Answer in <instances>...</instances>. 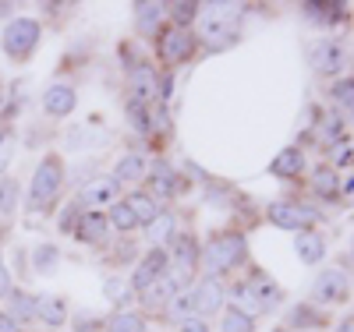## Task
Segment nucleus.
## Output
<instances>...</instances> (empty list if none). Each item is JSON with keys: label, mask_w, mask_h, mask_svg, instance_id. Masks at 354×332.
I'll return each mask as SVG.
<instances>
[{"label": "nucleus", "mask_w": 354, "mask_h": 332, "mask_svg": "<svg viewBox=\"0 0 354 332\" xmlns=\"http://www.w3.org/2000/svg\"><path fill=\"white\" fill-rule=\"evenodd\" d=\"M64 184V166L57 156H46L39 166H36V177H32V188H28V213H43L50 208V202L57 198Z\"/></svg>", "instance_id": "nucleus-1"}, {"label": "nucleus", "mask_w": 354, "mask_h": 332, "mask_svg": "<svg viewBox=\"0 0 354 332\" xmlns=\"http://www.w3.org/2000/svg\"><path fill=\"white\" fill-rule=\"evenodd\" d=\"M39 43V21L36 18H15L8 28H4V36H0V46H4V53L11 60H25V57H32Z\"/></svg>", "instance_id": "nucleus-2"}, {"label": "nucleus", "mask_w": 354, "mask_h": 332, "mask_svg": "<svg viewBox=\"0 0 354 332\" xmlns=\"http://www.w3.org/2000/svg\"><path fill=\"white\" fill-rule=\"evenodd\" d=\"M245 258V240L241 237H220L205 248V268L209 273H227Z\"/></svg>", "instance_id": "nucleus-3"}, {"label": "nucleus", "mask_w": 354, "mask_h": 332, "mask_svg": "<svg viewBox=\"0 0 354 332\" xmlns=\"http://www.w3.org/2000/svg\"><path fill=\"white\" fill-rule=\"evenodd\" d=\"M270 219H273L277 226H283V230H301V226H312V223L319 219V213H315V208H308V205L277 202V205L270 208Z\"/></svg>", "instance_id": "nucleus-4"}, {"label": "nucleus", "mask_w": 354, "mask_h": 332, "mask_svg": "<svg viewBox=\"0 0 354 332\" xmlns=\"http://www.w3.org/2000/svg\"><path fill=\"white\" fill-rule=\"evenodd\" d=\"M312 297L322 300V304H326V300H330V304H337V300H347V276L337 273V268H326V273L315 280Z\"/></svg>", "instance_id": "nucleus-5"}, {"label": "nucleus", "mask_w": 354, "mask_h": 332, "mask_svg": "<svg viewBox=\"0 0 354 332\" xmlns=\"http://www.w3.org/2000/svg\"><path fill=\"white\" fill-rule=\"evenodd\" d=\"M234 18H223V14H205L202 21V36L209 39V46H230L238 43V32H234Z\"/></svg>", "instance_id": "nucleus-6"}, {"label": "nucleus", "mask_w": 354, "mask_h": 332, "mask_svg": "<svg viewBox=\"0 0 354 332\" xmlns=\"http://www.w3.org/2000/svg\"><path fill=\"white\" fill-rule=\"evenodd\" d=\"M312 68L322 71V75H333V71H344L347 68V57L337 43H319L312 50Z\"/></svg>", "instance_id": "nucleus-7"}, {"label": "nucleus", "mask_w": 354, "mask_h": 332, "mask_svg": "<svg viewBox=\"0 0 354 332\" xmlns=\"http://www.w3.org/2000/svg\"><path fill=\"white\" fill-rule=\"evenodd\" d=\"M36 318H43V325H50V329H61V325L68 322V304H64V297H57V293L36 297Z\"/></svg>", "instance_id": "nucleus-8"}, {"label": "nucleus", "mask_w": 354, "mask_h": 332, "mask_svg": "<svg viewBox=\"0 0 354 332\" xmlns=\"http://www.w3.org/2000/svg\"><path fill=\"white\" fill-rule=\"evenodd\" d=\"M192 43H195V39H192L188 28H177V25H174L170 32L163 36V46H160V50H163V60H170V64L185 60V57L192 53Z\"/></svg>", "instance_id": "nucleus-9"}, {"label": "nucleus", "mask_w": 354, "mask_h": 332, "mask_svg": "<svg viewBox=\"0 0 354 332\" xmlns=\"http://www.w3.org/2000/svg\"><path fill=\"white\" fill-rule=\"evenodd\" d=\"M43 110L50 117H68L75 110V92L68 85H50L46 92H43Z\"/></svg>", "instance_id": "nucleus-10"}, {"label": "nucleus", "mask_w": 354, "mask_h": 332, "mask_svg": "<svg viewBox=\"0 0 354 332\" xmlns=\"http://www.w3.org/2000/svg\"><path fill=\"white\" fill-rule=\"evenodd\" d=\"M131 99H135L138 106L156 99V71H153L149 64L135 68V75H131Z\"/></svg>", "instance_id": "nucleus-11"}, {"label": "nucleus", "mask_w": 354, "mask_h": 332, "mask_svg": "<svg viewBox=\"0 0 354 332\" xmlns=\"http://www.w3.org/2000/svg\"><path fill=\"white\" fill-rule=\"evenodd\" d=\"M4 300H8V315H11L18 325L36 318V297H32V293H25V290H11Z\"/></svg>", "instance_id": "nucleus-12"}, {"label": "nucleus", "mask_w": 354, "mask_h": 332, "mask_svg": "<svg viewBox=\"0 0 354 332\" xmlns=\"http://www.w3.org/2000/svg\"><path fill=\"white\" fill-rule=\"evenodd\" d=\"M75 233H78V240H85V244H96V240H103V233H106V216L103 213H82V219L75 223Z\"/></svg>", "instance_id": "nucleus-13"}, {"label": "nucleus", "mask_w": 354, "mask_h": 332, "mask_svg": "<svg viewBox=\"0 0 354 332\" xmlns=\"http://www.w3.org/2000/svg\"><path fill=\"white\" fill-rule=\"evenodd\" d=\"M192 300H195V311H198V315H209V311H216V308L223 304V290H220L213 280H205V283L192 293Z\"/></svg>", "instance_id": "nucleus-14"}, {"label": "nucleus", "mask_w": 354, "mask_h": 332, "mask_svg": "<svg viewBox=\"0 0 354 332\" xmlns=\"http://www.w3.org/2000/svg\"><path fill=\"white\" fill-rule=\"evenodd\" d=\"M163 268H167V255H163V251H149V258H145L142 268L135 273V286H145V290H149L153 280L163 276Z\"/></svg>", "instance_id": "nucleus-15"}, {"label": "nucleus", "mask_w": 354, "mask_h": 332, "mask_svg": "<svg viewBox=\"0 0 354 332\" xmlns=\"http://www.w3.org/2000/svg\"><path fill=\"white\" fill-rule=\"evenodd\" d=\"M117 195V180H93L82 188V205H106Z\"/></svg>", "instance_id": "nucleus-16"}, {"label": "nucleus", "mask_w": 354, "mask_h": 332, "mask_svg": "<svg viewBox=\"0 0 354 332\" xmlns=\"http://www.w3.org/2000/svg\"><path fill=\"white\" fill-rule=\"evenodd\" d=\"M18 198H21L18 180H15V177H4V180H0V219H11V216H15Z\"/></svg>", "instance_id": "nucleus-17"}, {"label": "nucleus", "mask_w": 354, "mask_h": 332, "mask_svg": "<svg viewBox=\"0 0 354 332\" xmlns=\"http://www.w3.org/2000/svg\"><path fill=\"white\" fill-rule=\"evenodd\" d=\"M301 166H305V159H301V153H298V148H283V153L273 159V173L277 177H298L301 173Z\"/></svg>", "instance_id": "nucleus-18"}, {"label": "nucleus", "mask_w": 354, "mask_h": 332, "mask_svg": "<svg viewBox=\"0 0 354 332\" xmlns=\"http://www.w3.org/2000/svg\"><path fill=\"white\" fill-rule=\"evenodd\" d=\"M294 248H298L301 262H319L322 251H326V244H322V237L315 233H298V240H294Z\"/></svg>", "instance_id": "nucleus-19"}, {"label": "nucleus", "mask_w": 354, "mask_h": 332, "mask_svg": "<svg viewBox=\"0 0 354 332\" xmlns=\"http://www.w3.org/2000/svg\"><path fill=\"white\" fill-rule=\"evenodd\" d=\"M124 205L131 208V216H135L138 223H153V219L160 216V213H156V205H153V198H145V195H131Z\"/></svg>", "instance_id": "nucleus-20"}, {"label": "nucleus", "mask_w": 354, "mask_h": 332, "mask_svg": "<svg viewBox=\"0 0 354 332\" xmlns=\"http://www.w3.org/2000/svg\"><path fill=\"white\" fill-rule=\"evenodd\" d=\"M174 280H167V276H160V283H153L149 290H145V304L149 308H156V304H167V300L174 297Z\"/></svg>", "instance_id": "nucleus-21"}, {"label": "nucleus", "mask_w": 354, "mask_h": 332, "mask_svg": "<svg viewBox=\"0 0 354 332\" xmlns=\"http://www.w3.org/2000/svg\"><path fill=\"white\" fill-rule=\"evenodd\" d=\"M160 14H163V8H160V4H138V28H142L145 36H153V32H156Z\"/></svg>", "instance_id": "nucleus-22"}, {"label": "nucleus", "mask_w": 354, "mask_h": 332, "mask_svg": "<svg viewBox=\"0 0 354 332\" xmlns=\"http://www.w3.org/2000/svg\"><path fill=\"white\" fill-rule=\"evenodd\" d=\"M142 177V156H124L121 163H117V184H124V180H138Z\"/></svg>", "instance_id": "nucleus-23"}, {"label": "nucleus", "mask_w": 354, "mask_h": 332, "mask_svg": "<svg viewBox=\"0 0 354 332\" xmlns=\"http://www.w3.org/2000/svg\"><path fill=\"white\" fill-rule=\"evenodd\" d=\"M234 300H238V308L245 304V315H248V318H252L255 311H262V308H259V300H255L252 283H238V286H234Z\"/></svg>", "instance_id": "nucleus-24"}, {"label": "nucleus", "mask_w": 354, "mask_h": 332, "mask_svg": "<svg viewBox=\"0 0 354 332\" xmlns=\"http://www.w3.org/2000/svg\"><path fill=\"white\" fill-rule=\"evenodd\" d=\"M174 233V216L170 213H160L153 223H149V240H153V244H160V240H167Z\"/></svg>", "instance_id": "nucleus-25"}, {"label": "nucleus", "mask_w": 354, "mask_h": 332, "mask_svg": "<svg viewBox=\"0 0 354 332\" xmlns=\"http://www.w3.org/2000/svg\"><path fill=\"white\" fill-rule=\"evenodd\" d=\"M333 99H337L344 110H351V113H354V78H344V81H337V85H333Z\"/></svg>", "instance_id": "nucleus-26"}, {"label": "nucleus", "mask_w": 354, "mask_h": 332, "mask_svg": "<svg viewBox=\"0 0 354 332\" xmlns=\"http://www.w3.org/2000/svg\"><path fill=\"white\" fill-rule=\"evenodd\" d=\"M153 180H156V191H160V195H174V191H177V180H174V173H170L163 163H156Z\"/></svg>", "instance_id": "nucleus-27"}, {"label": "nucleus", "mask_w": 354, "mask_h": 332, "mask_svg": "<svg viewBox=\"0 0 354 332\" xmlns=\"http://www.w3.org/2000/svg\"><path fill=\"white\" fill-rule=\"evenodd\" d=\"M223 332H252V318H248L245 311L234 308V311L223 318Z\"/></svg>", "instance_id": "nucleus-28"}, {"label": "nucleus", "mask_w": 354, "mask_h": 332, "mask_svg": "<svg viewBox=\"0 0 354 332\" xmlns=\"http://www.w3.org/2000/svg\"><path fill=\"white\" fill-rule=\"evenodd\" d=\"M315 191L319 195H337V173L333 170H315Z\"/></svg>", "instance_id": "nucleus-29"}, {"label": "nucleus", "mask_w": 354, "mask_h": 332, "mask_svg": "<svg viewBox=\"0 0 354 332\" xmlns=\"http://www.w3.org/2000/svg\"><path fill=\"white\" fill-rule=\"evenodd\" d=\"M177 265L185 268V273H192L195 268V244L185 237V240H177Z\"/></svg>", "instance_id": "nucleus-30"}, {"label": "nucleus", "mask_w": 354, "mask_h": 332, "mask_svg": "<svg viewBox=\"0 0 354 332\" xmlns=\"http://www.w3.org/2000/svg\"><path fill=\"white\" fill-rule=\"evenodd\" d=\"M110 223L117 226V230H131L138 219L131 216V208L128 205H113V213H110Z\"/></svg>", "instance_id": "nucleus-31"}, {"label": "nucleus", "mask_w": 354, "mask_h": 332, "mask_svg": "<svg viewBox=\"0 0 354 332\" xmlns=\"http://www.w3.org/2000/svg\"><path fill=\"white\" fill-rule=\"evenodd\" d=\"M110 332H142V318H135V315H113Z\"/></svg>", "instance_id": "nucleus-32"}, {"label": "nucleus", "mask_w": 354, "mask_h": 332, "mask_svg": "<svg viewBox=\"0 0 354 332\" xmlns=\"http://www.w3.org/2000/svg\"><path fill=\"white\" fill-rule=\"evenodd\" d=\"M106 297L113 300V304H124V300L131 297V290H128L124 280H110V283H106Z\"/></svg>", "instance_id": "nucleus-33"}, {"label": "nucleus", "mask_w": 354, "mask_h": 332, "mask_svg": "<svg viewBox=\"0 0 354 332\" xmlns=\"http://www.w3.org/2000/svg\"><path fill=\"white\" fill-rule=\"evenodd\" d=\"M195 11H198V4H174V21H177V28H185V25L195 18Z\"/></svg>", "instance_id": "nucleus-34"}, {"label": "nucleus", "mask_w": 354, "mask_h": 332, "mask_svg": "<svg viewBox=\"0 0 354 332\" xmlns=\"http://www.w3.org/2000/svg\"><path fill=\"white\" fill-rule=\"evenodd\" d=\"M192 308H195V300H192V293H185V297H177V300H174V318H181V322H185V315H188Z\"/></svg>", "instance_id": "nucleus-35"}, {"label": "nucleus", "mask_w": 354, "mask_h": 332, "mask_svg": "<svg viewBox=\"0 0 354 332\" xmlns=\"http://www.w3.org/2000/svg\"><path fill=\"white\" fill-rule=\"evenodd\" d=\"M351 159H354V145H351V141H344V145L337 148V153H333V163H337V166H347Z\"/></svg>", "instance_id": "nucleus-36"}, {"label": "nucleus", "mask_w": 354, "mask_h": 332, "mask_svg": "<svg viewBox=\"0 0 354 332\" xmlns=\"http://www.w3.org/2000/svg\"><path fill=\"white\" fill-rule=\"evenodd\" d=\"M128 113H131V120H135V124H138V131H153V124H149V117L142 113V106H138V103H131V110H128Z\"/></svg>", "instance_id": "nucleus-37"}, {"label": "nucleus", "mask_w": 354, "mask_h": 332, "mask_svg": "<svg viewBox=\"0 0 354 332\" xmlns=\"http://www.w3.org/2000/svg\"><path fill=\"white\" fill-rule=\"evenodd\" d=\"M298 322H312V325H322V318H319V315H312L308 308H298V311L290 315V325H298Z\"/></svg>", "instance_id": "nucleus-38"}, {"label": "nucleus", "mask_w": 354, "mask_h": 332, "mask_svg": "<svg viewBox=\"0 0 354 332\" xmlns=\"http://www.w3.org/2000/svg\"><path fill=\"white\" fill-rule=\"evenodd\" d=\"M53 258H57V251H53V248H39V251H36V265H39V268H46V273H50Z\"/></svg>", "instance_id": "nucleus-39"}, {"label": "nucleus", "mask_w": 354, "mask_h": 332, "mask_svg": "<svg viewBox=\"0 0 354 332\" xmlns=\"http://www.w3.org/2000/svg\"><path fill=\"white\" fill-rule=\"evenodd\" d=\"M181 332H209V325H205L202 318H185L181 322Z\"/></svg>", "instance_id": "nucleus-40"}, {"label": "nucleus", "mask_w": 354, "mask_h": 332, "mask_svg": "<svg viewBox=\"0 0 354 332\" xmlns=\"http://www.w3.org/2000/svg\"><path fill=\"white\" fill-rule=\"evenodd\" d=\"M11 293V276H8V268H4V258H0V300H4Z\"/></svg>", "instance_id": "nucleus-41"}, {"label": "nucleus", "mask_w": 354, "mask_h": 332, "mask_svg": "<svg viewBox=\"0 0 354 332\" xmlns=\"http://www.w3.org/2000/svg\"><path fill=\"white\" fill-rule=\"evenodd\" d=\"M8 159H11V135H8L4 141H0V173L8 170Z\"/></svg>", "instance_id": "nucleus-42"}, {"label": "nucleus", "mask_w": 354, "mask_h": 332, "mask_svg": "<svg viewBox=\"0 0 354 332\" xmlns=\"http://www.w3.org/2000/svg\"><path fill=\"white\" fill-rule=\"evenodd\" d=\"M0 332H18V322L8 311H0Z\"/></svg>", "instance_id": "nucleus-43"}, {"label": "nucleus", "mask_w": 354, "mask_h": 332, "mask_svg": "<svg viewBox=\"0 0 354 332\" xmlns=\"http://www.w3.org/2000/svg\"><path fill=\"white\" fill-rule=\"evenodd\" d=\"M344 195H354V173L347 177V184H344Z\"/></svg>", "instance_id": "nucleus-44"}, {"label": "nucleus", "mask_w": 354, "mask_h": 332, "mask_svg": "<svg viewBox=\"0 0 354 332\" xmlns=\"http://www.w3.org/2000/svg\"><path fill=\"white\" fill-rule=\"evenodd\" d=\"M337 332H354V318H347V322H344V325H340Z\"/></svg>", "instance_id": "nucleus-45"}]
</instances>
